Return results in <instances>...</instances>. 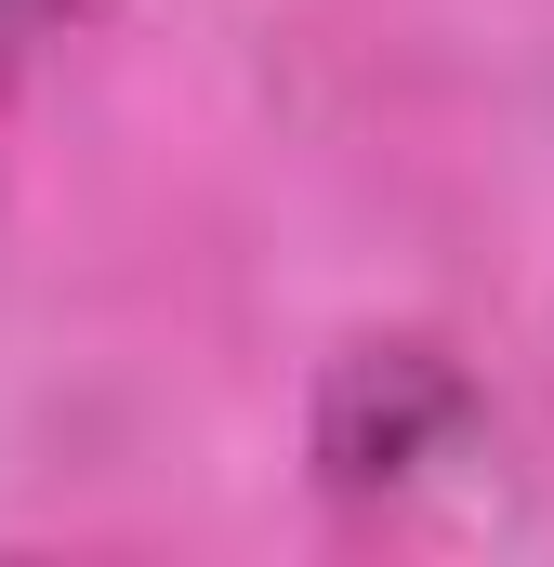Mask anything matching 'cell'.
Returning a JSON list of instances; mask_svg holds the SVG:
<instances>
[{
  "mask_svg": "<svg viewBox=\"0 0 554 567\" xmlns=\"http://www.w3.org/2000/svg\"><path fill=\"white\" fill-rule=\"evenodd\" d=\"M53 40H66V0H0V106H13V80H27Z\"/></svg>",
  "mask_w": 554,
  "mask_h": 567,
  "instance_id": "2",
  "label": "cell"
},
{
  "mask_svg": "<svg viewBox=\"0 0 554 567\" xmlns=\"http://www.w3.org/2000/svg\"><path fill=\"white\" fill-rule=\"evenodd\" d=\"M449 423H462L449 357H422V343H370V357H343V383H330V410H317V462L370 488V475H410Z\"/></svg>",
  "mask_w": 554,
  "mask_h": 567,
  "instance_id": "1",
  "label": "cell"
}]
</instances>
